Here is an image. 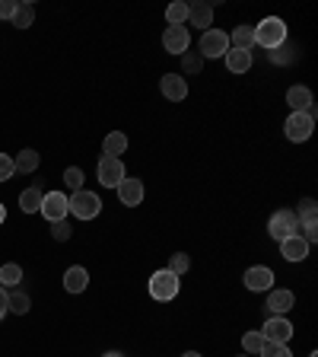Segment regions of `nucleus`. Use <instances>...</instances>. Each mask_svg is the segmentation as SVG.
Masks as SVG:
<instances>
[{
    "label": "nucleus",
    "instance_id": "1",
    "mask_svg": "<svg viewBox=\"0 0 318 357\" xmlns=\"http://www.w3.org/2000/svg\"><path fill=\"white\" fill-rule=\"evenodd\" d=\"M252 29H255V45H261L267 52H274L277 45L287 42V22L280 16H267V20H261Z\"/></svg>",
    "mask_w": 318,
    "mask_h": 357
},
{
    "label": "nucleus",
    "instance_id": "2",
    "mask_svg": "<svg viewBox=\"0 0 318 357\" xmlns=\"http://www.w3.org/2000/svg\"><path fill=\"white\" fill-rule=\"evenodd\" d=\"M283 131H287V137L293 144H303L312 137V131H315V105H312L309 112H289L287 125H283Z\"/></svg>",
    "mask_w": 318,
    "mask_h": 357
},
{
    "label": "nucleus",
    "instance_id": "3",
    "mask_svg": "<svg viewBox=\"0 0 318 357\" xmlns=\"http://www.w3.org/2000/svg\"><path fill=\"white\" fill-rule=\"evenodd\" d=\"M178 287H182V281H178V275H172L169 268H163V271H156V275H150V297L159 300V303H166V300H175L178 297Z\"/></svg>",
    "mask_w": 318,
    "mask_h": 357
},
{
    "label": "nucleus",
    "instance_id": "4",
    "mask_svg": "<svg viewBox=\"0 0 318 357\" xmlns=\"http://www.w3.org/2000/svg\"><path fill=\"white\" fill-rule=\"evenodd\" d=\"M67 201H70V214H74L77 220H93V217H99V211H102V198H99L96 192H86V188L74 192Z\"/></svg>",
    "mask_w": 318,
    "mask_h": 357
},
{
    "label": "nucleus",
    "instance_id": "5",
    "mask_svg": "<svg viewBox=\"0 0 318 357\" xmlns=\"http://www.w3.org/2000/svg\"><path fill=\"white\" fill-rule=\"evenodd\" d=\"M267 233H271L277 243H283V239H289V236H296V233H299L296 211H277V214L267 220Z\"/></svg>",
    "mask_w": 318,
    "mask_h": 357
},
{
    "label": "nucleus",
    "instance_id": "6",
    "mask_svg": "<svg viewBox=\"0 0 318 357\" xmlns=\"http://www.w3.org/2000/svg\"><path fill=\"white\" fill-rule=\"evenodd\" d=\"M198 52H200V58H223V54L230 52V36L223 29H207L200 36Z\"/></svg>",
    "mask_w": 318,
    "mask_h": 357
},
{
    "label": "nucleus",
    "instance_id": "7",
    "mask_svg": "<svg viewBox=\"0 0 318 357\" xmlns=\"http://www.w3.org/2000/svg\"><path fill=\"white\" fill-rule=\"evenodd\" d=\"M261 335H264V342H277V344H287L289 338H293V322L287 319V316H271V319L264 322V326L258 328Z\"/></svg>",
    "mask_w": 318,
    "mask_h": 357
},
{
    "label": "nucleus",
    "instance_id": "8",
    "mask_svg": "<svg viewBox=\"0 0 318 357\" xmlns=\"http://www.w3.org/2000/svg\"><path fill=\"white\" fill-rule=\"evenodd\" d=\"M42 214H45V220H51V223L67 220V214H70V201H67V195L64 192H48L42 198Z\"/></svg>",
    "mask_w": 318,
    "mask_h": 357
},
{
    "label": "nucleus",
    "instance_id": "9",
    "mask_svg": "<svg viewBox=\"0 0 318 357\" xmlns=\"http://www.w3.org/2000/svg\"><path fill=\"white\" fill-rule=\"evenodd\" d=\"M125 163H121L118 156H102L99 160V182H102L105 188H118V182L125 178Z\"/></svg>",
    "mask_w": 318,
    "mask_h": 357
},
{
    "label": "nucleus",
    "instance_id": "10",
    "mask_svg": "<svg viewBox=\"0 0 318 357\" xmlns=\"http://www.w3.org/2000/svg\"><path fill=\"white\" fill-rule=\"evenodd\" d=\"M188 45H191V32H188L185 26H169V29L163 32V48L169 54H178V58H182V54L188 52Z\"/></svg>",
    "mask_w": 318,
    "mask_h": 357
},
{
    "label": "nucleus",
    "instance_id": "11",
    "mask_svg": "<svg viewBox=\"0 0 318 357\" xmlns=\"http://www.w3.org/2000/svg\"><path fill=\"white\" fill-rule=\"evenodd\" d=\"M115 192H118V201L125 204V208H137V204H143V182L141 178L125 176Z\"/></svg>",
    "mask_w": 318,
    "mask_h": 357
},
{
    "label": "nucleus",
    "instance_id": "12",
    "mask_svg": "<svg viewBox=\"0 0 318 357\" xmlns=\"http://www.w3.org/2000/svg\"><path fill=\"white\" fill-rule=\"evenodd\" d=\"M293 303H296V297H293V290L287 287H271L267 290V310H271V316H287L289 310H293Z\"/></svg>",
    "mask_w": 318,
    "mask_h": 357
},
{
    "label": "nucleus",
    "instance_id": "13",
    "mask_svg": "<svg viewBox=\"0 0 318 357\" xmlns=\"http://www.w3.org/2000/svg\"><path fill=\"white\" fill-rule=\"evenodd\" d=\"M245 287L255 290V294L271 290V287H274V271H271L267 265H252L248 271H245Z\"/></svg>",
    "mask_w": 318,
    "mask_h": 357
},
{
    "label": "nucleus",
    "instance_id": "14",
    "mask_svg": "<svg viewBox=\"0 0 318 357\" xmlns=\"http://www.w3.org/2000/svg\"><path fill=\"white\" fill-rule=\"evenodd\" d=\"M159 89H163V96L169 99V102H182V99L188 96V83L182 74H166L163 80H159Z\"/></svg>",
    "mask_w": 318,
    "mask_h": 357
},
{
    "label": "nucleus",
    "instance_id": "15",
    "mask_svg": "<svg viewBox=\"0 0 318 357\" xmlns=\"http://www.w3.org/2000/svg\"><path fill=\"white\" fill-rule=\"evenodd\" d=\"M280 255L287 261H303V259H309V243L296 233V236H289L280 243Z\"/></svg>",
    "mask_w": 318,
    "mask_h": 357
},
{
    "label": "nucleus",
    "instance_id": "16",
    "mask_svg": "<svg viewBox=\"0 0 318 357\" xmlns=\"http://www.w3.org/2000/svg\"><path fill=\"white\" fill-rule=\"evenodd\" d=\"M89 284V271L83 265H70L64 271V290L67 294H83Z\"/></svg>",
    "mask_w": 318,
    "mask_h": 357
},
{
    "label": "nucleus",
    "instance_id": "17",
    "mask_svg": "<svg viewBox=\"0 0 318 357\" xmlns=\"http://www.w3.org/2000/svg\"><path fill=\"white\" fill-rule=\"evenodd\" d=\"M188 22H194L198 29L207 32L210 22H214V7H210V3H204V0H198V3H188Z\"/></svg>",
    "mask_w": 318,
    "mask_h": 357
},
{
    "label": "nucleus",
    "instance_id": "18",
    "mask_svg": "<svg viewBox=\"0 0 318 357\" xmlns=\"http://www.w3.org/2000/svg\"><path fill=\"white\" fill-rule=\"evenodd\" d=\"M226 58V70L230 74H248V67H252V52H242V48H230V52L223 54Z\"/></svg>",
    "mask_w": 318,
    "mask_h": 357
},
{
    "label": "nucleus",
    "instance_id": "19",
    "mask_svg": "<svg viewBox=\"0 0 318 357\" xmlns=\"http://www.w3.org/2000/svg\"><path fill=\"white\" fill-rule=\"evenodd\" d=\"M287 105L293 112H309L312 105H315L312 102V89L309 86H289L287 89Z\"/></svg>",
    "mask_w": 318,
    "mask_h": 357
},
{
    "label": "nucleus",
    "instance_id": "20",
    "mask_svg": "<svg viewBox=\"0 0 318 357\" xmlns=\"http://www.w3.org/2000/svg\"><path fill=\"white\" fill-rule=\"evenodd\" d=\"M255 45V29L252 26H236L230 36V48H242V52H252Z\"/></svg>",
    "mask_w": 318,
    "mask_h": 357
},
{
    "label": "nucleus",
    "instance_id": "21",
    "mask_svg": "<svg viewBox=\"0 0 318 357\" xmlns=\"http://www.w3.org/2000/svg\"><path fill=\"white\" fill-rule=\"evenodd\" d=\"M102 147H105V156H118V160H121V153L127 150V134H121V131L105 134Z\"/></svg>",
    "mask_w": 318,
    "mask_h": 357
},
{
    "label": "nucleus",
    "instance_id": "22",
    "mask_svg": "<svg viewBox=\"0 0 318 357\" xmlns=\"http://www.w3.org/2000/svg\"><path fill=\"white\" fill-rule=\"evenodd\" d=\"M42 198L45 195L38 192V188H26V192L19 195V211H26V214H38V211H42Z\"/></svg>",
    "mask_w": 318,
    "mask_h": 357
},
{
    "label": "nucleus",
    "instance_id": "23",
    "mask_svg": "<svg viewBox=\"0 0 318 357\" xmlns=\"http://www.w3.org/2000/svg\"><path fill=\"white\" fill-rule=\"evenodd\" d=\"M19 281H22V268L16 261L0 265V287H19Z\"/></svg>",
    "mask_w": 318,
    "mask_h": 357
},
{
    "label": "nucleus",
    "instance_id": "24",
    "mask_svg": "<svg viewBox=\"0 0 318 357\" xmlns=\"http://www.w3.org/2000/svg\"><path fill=\"white\" fill-rule=\"evenodd\" d=\"M13 166H16V172H35L38 169V153L35 150H19V156H13Z\"/></svg>",
    "mask_w": 318,
    "mask_h": 357
},
{
    "label": "nucleus",
    "instance_id": "25",
    "mask_svg": "<svg viewBox=\"0 0 318 357\" xmlns=\"http://www.w3.org/2000/svg\"><path fill=\"white\" fill-rule=\"evenodd\" d=\"M267 58H271V64H293V61L299 58V48H293V45H277L274 52L267 54Z\"/></svg>",
    "mask_w": 318,
    "mask_h": 357
},
{
    "label": "nucleus",
    "instance_id": "26",
    "mask_svg": "<svg viewBox=\"0 0 318 357\" xmlns=\"http://www.w3.org/2000/svg\"><path fill=\"white\" fill-rule=\"evenodd\" d=\"M32 310V300L26 290H13L10 294V312H16V316H26V312Z\"/></svg>",
    "mask_w": 318,
    "mask_h": 357
},
{
    "label": "nucleus",
    "instance_id": "27",
    "mask_svg": "<svg viewBox=\"0 0 318 357\" xmlns=\"http://www.w3.org/2000/svg\"><path fill=\"white\" fill-rule=\"evenodd\" d=\"M32 22H35V10H32V3H19L13 13V26L16 29H29Z\"/></svg>",
    "mask_w": 318,
    "mask_h": 357
},
{
    "label": "nucleus",
    "instance_id": "28",
    "mask_svg": "<svg viewBox=\"0 0 318 357\" xmlns=\"http://www.w3.org/2000/svg\"><path fill=\"white\" fill-rule=\"evenodd\" d=\"M242 348H245L248 357H258V351L264 348V335L261 332H245L242 335Z\"/></svg>",
    "mask_w": 318,
    "mask_h": 357
},
{
    "label": "nucleus",
    "instance_id": "29",
    "mask_svg": "<svg viewBox=\"0 0 318 357\" xmlns=\"http://www.w3.org/2000/svg\"><path fill=\"white\" fill-rule=\"evenodd\" d=\"M200 70H204V58H200V52L182 54V74H200Z\"/></svg>",
    "mask_w": 318,
    "mask_h": 357
},
{
    "label": "nucleus",
    "instance_id": "30",
    "mask_svg": "<svg viewBox=\"0 0 318 357\" xmlns=\"http://www.w3.org/2000/svg\"><path fill=\"white\" fill-rule=\"evenodd\" d=\"M166 22H169V26H185L188 22V3H172V7L166 10Z\"/></svg>",
    "mask_w": 318,
    "mask_h": 357
},
{
    "label": "nucleus",
    "instance_id": "31",
    "mask_svg": "<svg viewBox=\"0 0 318 357\" xmlns=\"http://www.w3.org/2000/svg\"><path fill=\"white\" fill-rule=\"evenodd\" d=\"M64 182L70 185V192H80V188H83V169H80V166H67V169H64Z\"/></svg>",
    "mask_w": 318,
    "mask_h": 357
},
{
    "label": "nucleus",
    "instance_id": "32",
    "mask_svg": "<svg viewBox=\"0 0 318 357\" xmlns=\"http://www.w3.org/2000/svg\"><path fill=\"white\" fill-rule=\"evenodd\" d=\"M258 357H293L289 354L287 344H277V342H264V348L258 351Z\"/></svg>",
    "mask_w": 318,
    "mask_h": 357
},
{
    "label": "nucleus",
    "instance_id": "33",
    "mask_svg": "<svg viewBox=\"0 0 318 357\" xmlns=\"http://www.w3.org/2000/svg\"><path fill=\"white\" fill-rule=\"evenodd\" d=\"M188 268H191V261H188V255H185V252H175V255H172V261H169V271H172V275L182 278V275L188 271Z\"/></svg>",
    "mask_w": 318,
    "mask_h": 357
},
{
    "label": "nucleus",
    "instance_id": "34",
    "mask_svg": "<svg viewBox=\"0 0 318 357\" xmlns=\"http://www.w3.org/2000/svg\"><path fill=\"white\" fill-rule=\"evenodd\" d=\"M70 233H74V230H70V223H67V220L51 223V236L58 239V243H67V239H70Z\"/></svg>",
    "mask_w": 318,
    "mask_h": 357
},
{
    "label": "nucleus",
    "instance_id": "35",
    "mask_svg": "<svg viewBox=\"0 0 318 357\" xmlns=\"http://www.w3.org/2000/svg\"><path fill=\"white\" fill-rule=\"evenodd\" d=\"M16 166H13V156L7 153H0V182H7V178H13Z\"/></svg>",
    "mask_w": 318,
    "mask_h": 357
},
{
    "label": "nucleus",
    "instance_id": "36",
    "mask_svg": "<svg viewBox=\"0 0 318 357\" xmlns=\"http://www.w3.org/2000/svg\"><path fill=\"white\" fill-rule=\"evenodd\" d=\"M16 7H19V0H0V20H13Z\"/></svg>",
    "mask_w": 318,
    "mask_h": 357
},
{
    "label": "nucleus",
    "instance_id": "37",
    "mask_svg": "<svg viewBox=\"0 0 318 357\" xmlns=\"http://www.w3.org/2000/svg\"><path fill=\"white\" fill-rule=\"evenodd\" d=\"M10 312V294H7V287H0V319Z\"/></svg>",
    "mask_w": 318,
    "mask_h": 357
},
{
    "label": "nucleus",
    "instance_id": "38",
    "mask_svg": "<svg viewBox=\"0 0 318 357\" xmlns=\"http://www.w3.org/2000/svg\"><path fill=\"white\" fill-rule=\"evenodd\" d=\"M7 220V208H3V201H0V223Z\"/></svg>",
    "mask_w": 318,
    "mask_h": 357
},
{
    "label": "nucleus",
    "instance_id": "39",
    "mask_svg": "<svg viewBox=\"0 0 318 357\" xmlns=\"http://www.w3.org/2000/svg\"><path fill=\"white\" fill-rule=\"evenodd\" d=\"M102 357H125V354H121V351H105Z\"/></svg>",
    "mask_w": 318,
    "mask_h": 357
},
{
    "label": "nucleus",
    "instance_id": "40",
    "mask_svg": "<svg viewBox=\"0 0 318 357\" xmlns=\"http://www.w3.org/2000/svg\"><path fill=\"white\" fill-rule=\"evenodd\" d=\"M182 357H204V354H200V351H185Z\"/></svg>",
    "mask_w": 318,
    "mask_h": 357
},
{
    "label": "nucleus",
    "instance_id": "41",
    "mask_svg": "<svg viewBox=\"0 0 318 357\" xmlns=\"http://www.w3.org/2000/svg\"><path fill=\"white\" fill-rule=\"evenodd\" d=\"M309 357H318V354H315V351H312V354H309Z\"/></svg>",
    "mask_w": 318,
    "mask_h": 357
},
{
    "label": "nucleus",
    "instance_id": "42",
    "mask_svg": "<svg viewBox=\"0 0 318 357\" xmlns=\"http://www.w3.org/2000/svg\"><path fill=\"white\" fill-rule=\"evenodd\" d=\"M242 357H248V354H242Z\"/></svg>",
    "mask_w": 318,
    "mask_h": 357
}]
</instances>
